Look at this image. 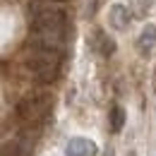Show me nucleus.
<instances>
[{
	"mask_svg": "<svg viewBox=\"0 0 156 156\" xmlns=\"http://www.w3.org/2000/svg\"><path fill=\"white\" fill-rule=\"evenodd\" d=\"M29 70L36 82L41 84H51L53 79L58 77L60 72V51H53V48H36L31 51V58H29Z\"/></svg>",
	"mask_w": 156,
	"mask_h": 156,
	"instance_id": "nucleus-1",
	"label": "nucleus"
},
{
	"mask_svg": "<svg viewBox=\"0 0 156 156\" xmlns=\"http://www.w3.org/2000/svg\"><path fill=\"white\" fill-rule=\"evenodd\" d=\"M51 103H53V98H51V94H46V91L27 94L17 103V118H20L22 122H27V125H36V122H41L43 118L48 115Z\"/></svg>",
	"mask_w": 156,
	"mask_h": 156,
	"instance_id": "nucleus-2",
	"label": "nucleus"
},
{
	"mask_svg": "<svg viewBox=\"0 0 156 156\" xmlns=\"http://www.w3.org/2000/svg\"><path fill=\"white\" fill-rule=\"evenodd\" d=\"M67 17L58 7H39L31 15V27L36 34H48V36H62Z\"/></svg>",
	"mask_w": 156,
	"mask_h": 156,
	"instance_id": "nucleus-3",
	"label": "nucleus"
},
{
	"mask_svg": "<svg viewBox=\"0 0 156 156\" xmlns=\"http://www.w3.org/2000/svg\"><path fill=\"white\" fill-rule=\"evenodd\" d=\"M135 48L142 58H151L156 51V24H147L135 41Z\"/></svg>",
	"mask_w": 156,
	"mask_h": 156,
	"instance_id": "nucleus-4",
	"label": "nucleus"
},
{
	"mask_svg": "<svg viewBox=\"0 0 156 156\" xmlns=\"http://www.w3.org/2000/svg\"><path fill=\"white\" fill-rule=\"evenodd\" d=\"M98 147L96 142L87 139V137H72L65 147V156H96Z\"/></svg>",
	"mask_w": 156,
	"mask_h": 156,
	"instance_id": "nucleus-5",
	"label": "nucleus"
},
{
	"mask_svg": "<svg viewBox=\"0 0 156 156\" xmlns=\"http://www.w3.org/2000/svg\"><path fill=\"white\" fill-rule=\"evenodd\" d=\"M130 22H132V12H130L127 5H122V2L111 5V10H108V24H111L113 29L125 31V29L130 27Z\"/></svg>",
	"mask_w": 156,
	"mask_h": 156,
	"instance_id": "nucleus-6",
	"label": "nucleus"
},
{
	"mask_svg": "<svg viewBox=\"0 0 156 156\" xmlns=\"http://www.w3.org/2000/svg\"><path fill=\"white\" fill-rule=\"evenodd\" d=\"M29 149H31L29 137L22 135L20 139H10V142L2 144V156H27V154H29Z\"/></svg>",
	"mask_w": 156,
	"mask_h": 156,
	"instance_id": "nucleus-7",
	"label": "nucleus"
},
{
	"mask_svg": "<svg viewBox=\"0 0 156 156\" xmlns=\"http://www.w3.org/2000/svg\"><path fill=\"white\" fill-rule=\"evenodd\" d=\"M91 43H94V48H96L98 53L106 55V58L115 53V41L111 39L106 31H94V34H91Z\"/></svg>",
	"mask_w": 156,
	"mask_h": 156,
	"instance_id": "nucleus-8",
	"label": "nucleus"
},
{
	"mask_svg": "<svg viewBox=\"0 0 156 156\" xmlns=\"http://www.w3.org/2000/svg\"><path fill=\"white\" fill-rule=\"evenodd\" d=\"M125 125V111L120 106H113L111 108V132H120Z\"/></svg>",
	"mask_w": 156,
	"mask_h": 156,
	"instance_id": "nucleus-9",
	"label": "nucleus"
},
{
	"mask_svg": "<svg viewBox=\"0 0 156 156\" xmlns=\"http://www.w3.org/2000/svg\"><path fill=\"white\" fill-rule=\"evenodd\" d=\"M156 0H139V5H142V7H144V10H147V7H151V5H154Z\"/></svg>",
	"mask_w": 156,
	"mask_h": 156,
	"instance_id": "nucleus-10",
	"label": "nucleus"
},
{
	"mask_svg": "<svg viewBox=\"0 0 156 156\" xmlns=\"http://www.w3.org/2000/svg\"><path fill=\"white\" fill-rule=\"evenodd\" d=\"M106 156H113V151H111V149H108V154H106Z\"/></svg>",
	"mask_w": 156,
	"mask_h": 156,
	"instance_id": "nucleus-11",
	"label": "nucleus"
},
{
	"mask_svg": "<svg viewBox=\"0 0 156 156\" xmlns=\"http://www.w3.org/2000/svg\"><path fill=\"white\" fill-rule=\"evenodd\" d=\"M53 2H62V0H53Z\"/></svg>",
	"mask_w": 156,
	"mask_h": 156,
	"instance_id": "nucleus-12",
	"label": "nucleus"
}]
</instances>
